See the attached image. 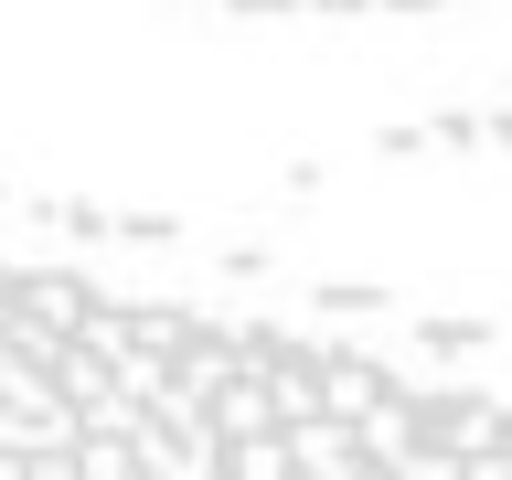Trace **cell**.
<instances>
[{
  "label": "cell",
  "mask_w": 512,
  "mask_h": 480,
  "mask_svg": "<svg viewBox=\"0 0 512 480\" xmlns=\"http://www.w3.org/2000/svg\"><path fill=\"white\" fill-rule=\"evenodd\" d=\"M0 480H512V395L0 246Z\"/></svg>",
  "instance_id": "cell-1"
},
{
  "label": "cell",
  "mask_w": 512,
  "mask_h": 480,
  "mask_svg": "<svg viewBox=\"0 0 512 480\" xmlns=\"http://www.w3.org/2000/svg\"><path fill=\"white\" fill-rule=\"evenodd\" d=\"M224 11H438V0H224Z\"/></svg>",
  "instance_id": "cell-2"
}]
</instances>
